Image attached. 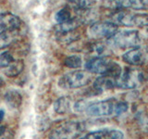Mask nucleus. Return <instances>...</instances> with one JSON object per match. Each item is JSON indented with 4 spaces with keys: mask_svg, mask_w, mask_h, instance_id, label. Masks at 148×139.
I'll list each match as a JSON object with an SVG mask.
<instances>
[{
    "mask_svg": "<svg viewBox=\"0 0 148 139\" xmlns=\"http://www.w3.org/2000/svg\"><path fill=\"white\" fill-rule=\"evenodd\" d=\"M91 75L88 72L73 71L68 72L59 79L58 85L63 89H77L90 83Z\"/></svg>",
    "mask_w": 148,
    "mask_h": 139,
    "instance_id": "5",
    "label": "nucleus"
},
{
    "mask_svg": "<svg viewBox=\"0 0 148 139\" xmlns=\"http://www.w3.org/2000/svg\"><path fill=\"white\" fill-rule=\"evenodd\" d=\"M111 22L116 25L123 26H148V14L147 13H131L128 11L119 10L110 17Z\"/></svg>",
    "mask_w": 148,
    "mask_h": 139,
    "instance_id": "3",
    "label": "nucleus"
},
{
    "mask_svg": "<svg viewBox=\"0 0 148 139\" xmlns=\"http://www.w3.org/2000/svg\"><path fill=\"white\" fill-rule=\"evenodd\" d=\"M143 127H145V129L148 132V116L145 119V120H143Z\"/></svg>",
    "mask_w": 148,
    "mask_h": 139,
    "instance_id": "26",
    "label": "nucleus"
},
{
    "mask_svg": "<svg viewBox=\"0 0 148 139\" xmlns=\"http://www.w3.org/2000/svg\"><path fill=\"white\" fill-rule=\"evenodd\" d=\"M115 102L111 99L98 101L88 105L85 112L91 117H105L114 113Z\"/></svg>",
    "mask_w": 148,
    "mask_h": 139,
    "instance_id": "8",
    "label": "nucleus"
},
{
    "mask_svg": "<svg viewBox=\"0 0 148 139\" xmlns=\"http://www.w3.org/2000/svg\"><path fill=\"white\" fill-rule=\"evenodd\" d=\"M90 53L95 56L94 58H106L109 53V50L106 46L102 43H95L90 45Z\"/></svg>",
    "mask_w": 148,
    "mask_h": 139,
    "instance_id": "19",
    "label": "nucleus"
},
{
    "mask_svg": "<svg viewBox=\"0 0 148 139\" xmlns=\"http://www.w3.org/2000/svg\"><path fill=\"white\" fill-rule=\"evenodd\" d=\"M122 59L130 65L139 66V65H142L145 63V56L140 48L135 47L133 49L127 51L126 53H124L122 56Z\"/></svg>",
    "mask_w": 148,
    "mask_h": 139,
    "instance_id": "10",
    "label": "nucleus"
},
{
    "mask_svg": "<svg viewBox=\"0 0 148 139\" xmlns=\"http://www.w3.org/2000/svg\"><path fill=\"white\" fill-rule=\"evenodd\" d=\"M5 101L7 104L13 109L20 108L22 102V96L21 93L17 90H9L5 95Z\"/></svg>",
    "mask_w": 148,
    "mask_h": 139,
    "instance_id": "15",
    "label": "nucleus"
},
{
    "mask_svg": "<svg viewBox=\"0 0 148 139\" xmlns=\"http://www.w3.org/2000/svg\"><path fill=\"white\" fill-rule=\"evenodd\" d=\"M71 109V100L67 96H62L54 103V110L58 114H65Z\"/></svg>",
    "mask_w": 148,
    "mask_h": 139,
    "instance_id": "17",
    "label": "nucleus"
},
{
    "mask_svg": "<svg viewBox=\"0 0 148 139\" xmlns=\"http://www.w3.org/2000/svg\"><path fill=\"white\" fill-rule=\"evenodd\" d=\"M69 3L76 10L85 11L95 6L96 0H69Z\"/></svg>",
    "mask_w": 148,
    "mask_h": 139,
    "instance_id": "18",
    "label": "nucleus"
},
{
    "mask_svg": "<svg viewBox=\"0 0 148 139\" xmlns=\"http://www.w3.org/2000/svg\"><path fill=\"white\" fill-rule=\"evenodd\" d=\"M79 37H80V34L76 32V30L74 31H71V32H63V34H60L59 36V40L62 41L65 44H69L73 41H76Z\"/></svg>",
    "mask_w": 148,
    "mask_h": 139,
    "instance_id": "22",
    "label": "nucleus"
},
{
    "mask_svg": "<svg viewBox=\"0 0 148 139\" xmlns=\"http://www.w3.org/2000/svg\"><path fill=\"white\" fill-rule=\"evenodd\" d=\"M2 31H4V28H3V26L0 24V32H1Z\"/></svg>",
    "mask_w": 148,
    "mask_h": 139,
    "instance_id": "29",
    "label": "nucleus"
},
{
    "mask_svg": "<svg viewBox=\"0 0 148 139\" xmlns=\"http://www.w3.org/2000/svg\"><path fill=\"white\" fill-rule=\"evenodd\" d=\"M0 139H13V132L6 126H0Z\"/></svg>",
    "mask_w": 148,
    "mask_h": 139,
    "instance_id": "25",
    "label": "nucleus"
},
{
    "mask_svg": "<svg viewBox=\"0 0 148 139\" xmlns=\"http://www.w3.org/2000/svg\"><path fill=\"white\" fill-rule=\"evenodd\" d=\"M132 0H106L104 6L110 9L122 10L126 8H132Z\"/></svg>",
    "mask_w": 148,
    "mask_h": 139,
    "instance_id": "16",
    "label": "nucleus"
},
{
    "mask_svg": "<svg viewBox=\"0 0 148 139\" xmlns=\"http://www.w3.org/2000/svg\"><path fill=\"white\" fill-rule=\"evenodd\" d=\"M129 109V105L127 102L124 101H119L115 103V108H114V113L116 115H120L124 112H126Z\"/></svg>",
    "mask_w": 148,
    "mask_h": 139,
    "instance_id": "24",
    "label": "nucleus"
},
{
    "mask_svg": "<svg viewBox=\"0 0 148 139\" xmlns=\"http://www.w3.org/2000/svg\"><path fill=\"white\" fill-rule=\"evenodd\" d=\"M86 72L95 74H108L118 78L122 70L120 66L106 58H92L85 63Z\"/></svg>",
    "mask_w": 148,
    "mask_h": 139,
    "instance_id": "1",
    "label": "nucleus"
},
{
    "mask_svg": "<svg viewBox=\"0 0 148 139\" xmlns=\"http://www.w3.org/2000/svg\"><path fill=\"white\" fill-rule=\"evenodd\" d=\"M116 86H117V78L108 75V74H104V75L98 77L94 83L95 89L99 92L112 89Z\"/></svg>",
    "mask_w": 148,
    "mask_h": 139,
    "instance_id": "11",
    "label": "nucleus"
},
{
    "mask_svg": "<svg viewBox=\"0 0 148 139\" xmlns=\"http://www.w3.org/2000/svg\"><path fill=\"white\" fill-rule=\"evenodd\" d=\"M4 116H5V112L3 109H0V122H2L3 119H4Z\"/></svg>",
    "mask_w": 148,
    "mask_h": 139,
    "instance_id": "27",
    "label": "nucleus"
},
{
    "mask_svg": "<svg viewBox=\"0 0 148 139\" xmlns=\"http://www.w3.org/2000/svg\"><path fill=\"white\" fill-rule=\"evenodd\" d=\"M14 60L13 56L10 52H3L0 54V69H5L8 67Z\"/></svg>",
    "mask_w": 148,
    "mask_h": 139,
    "instance_id": "23",
    "label": "nucleus"
},
{
    "mask_svg": "<svg viewBox=\"0 0 148 139\" xmlns=\"http://www.w3.org/2000/svg\"><path fill=\"white\" fill-rule=\"evenodd\" d=\"M124 134L119 130L102 129L99 131L92 132L81 139H123Z\"/></svg>",
    "mask_w": 148,
    "mask_h": 139,
    "instance_id": "9",
    "label": "nucleus"
},
{
    "mask_svg": "<svg viewBox=\"0 0 148 139\" xmlns=\"http://www.w3.org/2000/svg\"><path fill=\"white\" fill-rule=\"evenodd\" d=\"M64 64L69 68L77 69V68H80L82 66V59L80 56H77V55L69 56V57H68L66 59H65Z\"/></svg>",
    "mask_w": 148,
    "mask_h": 139,
    "instance_id": "21",
    "label": "nucleus"
},
{
    "mask_svg": "<svg viewBox=\"0 0 148 139\" xmlns=\"http://www.w3.org/2000/svg\"><path fill=\"white\" fill-rule=\"evenodd\" d=\"M21 30H4L0 32V50L12 45L20 36Z\"/></svg>",
    "mask_w": 148,
    "mask_h": 139,
    "instance_id": "13",
    "label": "nucleus"
},
{
    "mask_svg": "<svg viewBox=\"0 0 148 139\" xmlns=\"http://www.w3.org/2000/svg\"><path fill=\"white\" fill-rule=\"evenodd\" d=\"M84 131V124L81 122H67L53 129L49 139H73Z\"/></svg>",
    "mask_w": 148,
    "mask_h": 139,
    "instance_id": "4",
    "label": "nucleus"
},
{
    "mask_svg": "<svg viewBox=\"0 0 148 139\" xmlns=\"http://www.w3.org/2000/svg\"><path fill=\"white\" fill-rule=\"evenodd\" d=\"M4 83H5V82H4V80H3V78L0 76V88H1L3 85H4Z\"/></svg>",
    "mask_w": 148,
    "mask_h": 139,
    "instance_id": "28",
    "label": "nucleus"
},
{
    "mask_svg": "<svg viewBox=\"0 0 148 139\" xmlns=\"http://www.w3.org/2000/svg\"><path fill=\"white\" fill-rule=\"evenodd\" d=\"M108 44L111 46L118 48L138 47L141 44V37L136 30H125L117 32L116 34L108 38Z\"/></svg>",
    "mask_w": 148,
    "mask_h": 139,
    "instance_id": "2",
    "label": "nucleus"
},
{
    "mask_svg": "<svg viewBox=\"0 0 148 139\" xmlns=\"http://www.w3.org/2000/svg\"><path fill=\"white\" fill-rule=\"evenodd\" d=\"M118 32V25L111 21H100L94 23L89 29V34L95 39L110 38Z\"/></svg>",
    "mask_w": 148,
    "mask_h": 139,
    "instance_id": "7",
    "label": "nucleus"
},
{
    "mask_svg": "<svg viewBox=\"0 0 148 139\" xmlns=\"http://www.w3.org/2000/svg\"><path fill=\"white\" fill-rule=\"evenodd\" d=\"M23 69H24V62H23V60L14 59L8 67L4 69V73L8 77H16L22 72Z\"/></svg>",
    "mask_w": 148,
    "mask_h": 139,
    "instance_id": "14",
    "label": "nucleus"
},
{
    "mask_svg": "<svg viewBox=\"0 0 148 139\" xmlns=\"http://www.w3.org/2000/svg\"><path fill=\"white\" fill-rule=\"evenodd\" d=\"M147 53H148V48H147Z\"/></svg>",
    "mask_w": 148,
    "mask_h": 139,
    "instance_id": "30",
    "label": "nucleus"
},
{
    "mask_svg": "<svg viewBox=\"0 0 148 139\" xmlns=\"http://www.w3.org/2000/svg\"><path fill=\"white\" fill-rule=\"evenodd\" d=\"M143 73L138 69L126 68L117 78V86L122 89H133L141 85Z\"/></svg>",
    "mask_w": 148,
    "mask_h": 139,
    "instance_id": "6",
    "label": "nucleus"
},
{
    "mask_svg": "<svg viewBox=\"0 0 148 139\" xmlns=\"http://www.w3.org/2000/svg\"><path fill=\"white\" fill-rule=\"evenodd\" d=\"M71 13L68 8L59 9L57 12V14H56V21H57L58 24L67 22L71 20Z\"/></svg>",
    "mask_w": 148,
    "mask_h": 139,
    "instance_id": "20",
    "label": "nucleus"
},
{
    "mask_svg": "<svg viewBox=\"0 0 148 139\" xmlns=\"http://www.w3.org/2000/svg\"><path fill=\"white\" fill-rule=\"evenodd\" d=\"M0 24L3 26L4 30H21V21L11 13H4L0 15Z\"/></svg>",
    "mask_w": 148,
    "mask_h": 139,
    "instance_id": "12",
    "label": "nucleus"
}]
</instances>
